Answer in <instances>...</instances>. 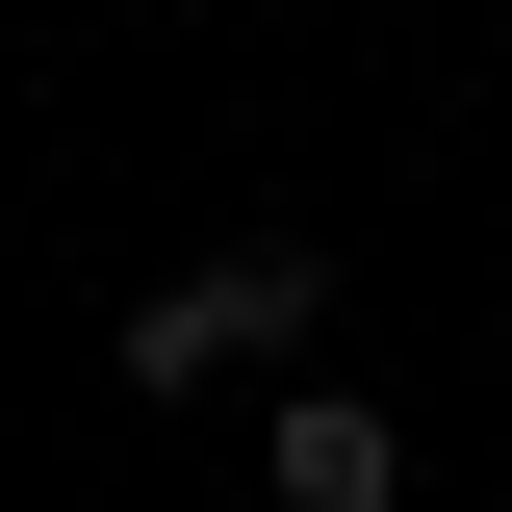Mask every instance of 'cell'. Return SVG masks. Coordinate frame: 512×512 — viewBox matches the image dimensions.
<instances>
[{
	"instance_id": "cell-2",
	"label": "cell",
	"mask_w": 512,
	"mask_h": 512,
	"mask_svg": "<svg viewBox=\"0 0 512 512\" xmlns=\"http://www.w3.org/2000/svg\"><path fill=\"white\" fill-rule=\"evenodd\" d=\"M256 512H410V436H384V384H282V436H256Z\"/></svg>"
},
{
	"instance_id": "cell-1",
	"label": "cell",
	"mask_w": 512,
	"mask_h": 512,
	"mask_svg": "<svg viewBox=\"0 0 512 512\" xmlns=\"http://www.w3.org/2000/svg\"><path fill=\"white\" fill-rule=\"evenodd\" d=\"M308 333H333V256H308V231H231L205 282H154L103 359H128V410H205V384H282Z\"/></svg>"
}]
</instances>
